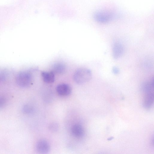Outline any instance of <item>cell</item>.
<instances>
[{
  "instance_id": "cell-1",
  "label": "cell",
  "mask_w": 154,
  "mask_h": 154,
  "mask_svg": "<svg viewBox=\"0 0 154 154\" xmlns=\"http://www.w3.org/2000/svg\"><path fill=\"white\" fill-rule=\"evenodd\" d=\"M142 90L143 95V106L145 109H149L152 107L154 102L153 78L143 84Z\"/></svg>"
},
{
  "instance_id": "cell-2",
  "label": "cell",
  "mask_w": 154,
  "mask_h": 154,
  "mask_svg": "<svg viewBox=\"0 0 154 154\" xmlns=\"http://www.w3.org/2000/svg\"><path fill=\"white\" fill-rule=\"evenodd\" d=\"M92 76L91 70L86 68H81L75 71L73 78L75 83L78 84H82L89 81Z\"/></svg>"
},
{
  "instance_id": "cell-3",
  "label": "cell",
  "mask_w": 154,
  "mask_h": 154,
  "mask_svg": "<svg viewBox=\"0 0 154 154\" xmlns=\"http://www.w3.org/2000/svg\"><path fill=\"white\" fill-rule=\"evenodd\" d=\"M115 13L105 11H98L94 15V20L97 22L105 23H109L118 17Z\"/></svg>"
},
{
  "instance_id": "cell-4",
  "label": "cell",
  "mask_w": 154,
  "mask_h": 154,
  "mask_svg": "<svg viewBox=\"0 0 154 154\" xmlns=\"http://www.w3.org/2000/svg\"><path fill=\"white\" fill-rule=\"evenodd\" d=\"M32 77L30 72L27 71L19 72L16 77V82L19 87L26 88L30 86L32 83Z\"/></svg>"
},
{
  "instance_id": "cell-5",
  "label": "cell",
  "mask_w": 154,
  "mask_h": 154,
  "mask_svg": "<svg viewBox=\"0 0 154 154\" xmlns=\"http://www.w3.org/2000/svg\"><path fill=\"white\" fill-rule=\"evenodd\" d=\"M35 149L38 153L45 154L49 152L51 147L49 143L47 140L42 139L39 140L37 143Z\"/></svg>"
},
{
  "instance_id": "cell-6",
  "label": "cell",
  "mask_w": 154,
  "mask_h": 154,
  "mask_svg": "<svg viewBox=\"0 0 154 154\" xmlns=\"http://www.w3.org/2000/svg\"><path fill=\"white\" fill-rule=\"evenodd\" d=\"M56 90L59 95L62 96L69 95L72 92L70 86L65 83H62L58 85L56 87Z\"/></svg>"
},
{
  "instance_id": "cell-7",
  "label": "cell",
  "mask_w": 154,
  "mask_h": 154,
  "mask_svg": "<svg viewBox=\"0 0 154 154\" xmlns=\"http://www.w3.org/2000/svg\"><path fill=\"white\" fill-rule=\"evenodd\" d=\"M124 52V47L121 43L117 42L114 44L112 48V54L114 59L120 58Z\"/></svg>"
},
{
  "instance_id": "cell-8",
  "label": "cell",
  "mask_w": 154,
  "mask_h": 154,
  "mask_svg": "<svg viewBox=\"0 0 154 154\" xmlns=\"http://www.w3.org/2000/svg\"><path fill=\"white\" fill-rule=\"evenodd\" d=\"M71 132L72 134L74 137L77 138L82 137L85 133L82 126L79 124H75L72 127Z\"/></svg>"
},
{
  "instance_id": "cell-9",
  "label": "cell",
  "mask_w": 154,
  "mask_h": 154,
  "mask_svg": "<svg viewBox=\"0 0 154 154\" xmlns=\"http://www.w3.org/2000/svg\"><path fill=\"white\" fill-rule=\"evenodd\" d=\"M66 69V66L63 63L58 62L53 64L52 66L51 71L54 74H62L65 73Z\"/></svg>"
},
{
  "instance_id": "cell-10",
  "label": "cell",
  "mask_w": 154,
  "mask_h": 154,
  "mask_svg": "<svg viewBox=\"0 0 154 154\" xmlns=\"http://www.w3.org/2000/svg\"><path fill=\"white\" fill-rule=\"evenodd\" d=\"M41 76L44 82L48 83H53L55 80L54 74L51 71L50 72L42 71Z\"/></svg>"
},
{
  "instance_id": "cell-11",
  "label": "cell",
  "mask_w": 154,
  "mask_h": 154,
  "mask_svg": "<svg viewBox=\"0 0 154 154\" xmlns=\"http://www.w3.org/2000/svg\"><path fill=\"white\" fill-rule=\"evenodd\" d=\"M23 110L25 113L27 114H31L34 111L33 107L28 105H26L24 106Z\"/></svg>"
},
{
  "instance_id": "cell-12",
  "label": "cell",
  "mask_w": 154,
  "mask_h": 154,
  "mask_svg": "<svg viewBox=\"0 0 154 154\" xmlns=\"http://www.w3.org/2000/svg\"><path fill=\"white\" fill-rule=\"evenodd\" d=\"M58 125L56 123H53L50 124L49 126V129L50 130L53 132H56L58 129Z\"/></svg>"
},
{
  "instance_id": "cell-13",
  "label": "cell",
  "mask_w": 154,
  "mask_h": 154,
  "mask_svg": "<svg viewBox=\"0 0 154 154\" xmlns=\"http://www.w3.org/2000/svg\"><path fill=\"white\" fill-rule=\"evenodd\" d=\"M113 73L115 74H118L119 72V69L117 67H113L112 69Z\"/></svg>"
},
{
  "instance_id": "cell-14",
  "label": "cell",
  "mask_w": 154,
  "mask_h": 154,
  "mask_svg": "<svg viewBox=\"0 0 154 154\" xmlns=\"http://www.w3.org/2000/svg\"><path fill=\"white\" fill-rule=\"evenodd\" d=\"M5 102V98L3 97H0V108L4 105Z\"/></svg>"
}]
</instances>
